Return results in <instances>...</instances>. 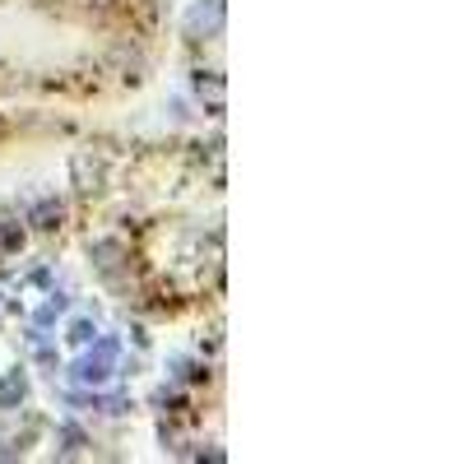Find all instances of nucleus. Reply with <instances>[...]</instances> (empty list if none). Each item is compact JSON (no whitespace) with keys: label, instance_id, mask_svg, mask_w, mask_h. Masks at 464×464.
Wrapping results in <instances>:
<instances>
[{"label":"nucleus","instance_id":"nucleus-1","mask_svg":"<svg viewBox=\"0 0 464 464\" xmlns=\"http://www.w3.org/2000/svg\"><path fill=\"white\" fill-rule=\"evenodd\" d=\"M116 353H121V343H116V339H93L89 353L70 367V381L84 385V391H102V385L111 381V372H116Z\"/></svg>","mask_w":464,"mask_h":464},{"label":"nucleus","instance_id":"nucleus-2","mask_svg":"<svg viewBox=\"0 0 464 464\" xmlns=\"http://www.w3.org/2000/svg\"><path fill=\"white\" fill-rule=\"evenodd\" d=\"M190 43H205V37H218L227 28V0H196L181 19Z\"/></svg>","mask_w":464,"mask_h":464},{"label":"nucleus","instance_id":"nucleus-3","mask_svg":"<svg viewBox=\"0 0 464 464\" xmlns=\"http://www.w3.org/2000/svg\"><path fill=\"white\" fill-rule=\"evenodd\" d=\"M89 260H93V269H98L102 279H121V275H126V246L116 242V237L89 242Z\"/></svg>","mask_w":464,"mask_h":464},{"label":"nucleus","instance_id":"nucleus-4","mask_svg":"<svg viewBox=\"0 0 464 464\" xmlns=\"http://www.w3.org/2000/svg\"><path fill=\"white\" fill-rule=\"evenodd\" d=\"M24 400H28V376H24V367L0 372V413H14Z\"/></svg>","mask_w":464,"mask_h":464},{"label":"nucleus","instance_id":"nucleus-5","mask_svg":"<svg viewBox=\"0 0 464 464\" xmlns=\"http://www.w3.org/2000/svg\"><path fill=\"white\" fill-rule=\"evenodd\" d=\"M70 172H74V186H80L84 196L102 190V163L93 159V153H74V159H70Z\"/></svg>","mask_w":464,"mask_h":464},{"label":"nucleus","instance_id":"nucleus-6","mask_svg":"<svg viewBox=\"0 0 464 464\" xmlns=\"http://www.w3.org/2000/svg\"><path fill=\"white\" fill-rule=\"evenodd\" d=\"M61 218H65V205H61L56 196L37 200V205H33V214H28V223H33L37 232H56V227H61Z\"/></svg>","mask_w":464,"mask_h":464},{"label":"nucleus","instance_id":"nucleus-7","mask_svg":"<svg viewBox=\"0 0 464 464\" xmlns=\"http://www.w3.org/2000/svg\"><path fill=\"white\" fill-rule=\"evenodd\" d=\"M190 84H196V98H200V102H205V107H209L214 116L223 111V80H218L214 70H200V74H196V80H190Z\"/></svg>","mask_w":464,"mask_h":464},{"label":"nucleus","instance_id":"nucleus-8","mask_svg":"<svg viewBox=\"0 0 464 464\" xmlns=\"http://www.w3.org/2000/svg\"><path fill=\"white\" fill-rule=\"evenodd\" d=\"M168 376L181 381V385H196V381H205L209 372H205V362H196V358H172V362H168Z\"/></svg>","mask_w":464,"mask_h":464},{"label":"nucleus","instance_id":"nucleus-9","mask_svg":"<svg viewBox=\"0 0 464 464\" xmlns=\"http://www.w3.org/2000/svg\"><path fill=\"white\" fill-rule=\"evenodd\" d=\"M56 446H61V455H80L89 446V437H84V428H74V422H61V428H56Z\"/></svg>","mask_w":464,"mask_h":464},{"label":"nucleus","instance_id":"nucleus-10","mask_svg":"<svg viewBox=\"0 0 464 464\" xmlns=\"http://www.w3.org/2000/svg\"><path fill=\"white\" fill-rule=\"evenodd\" d=\"M93 334H98V325H93L89 316H74V321L65 325V343H74V348H89Z\"/></svg>","mask_w":464,"mask_h":464},{"label":"nucleus","instance_id":"nucleus-11","mask_svg":"<svg viewBox=\"0 0 464 464\" xmlns=\"http://www.w3.org/2000/svg\"><path fill=\"white\" fill-rule=\"evenodd\" d=\"M65 306H70V302H65L61 293H52V297H47V302H43V306H37V312H33V325H37V330H47V325H52L56 316H65Z\"/></svg>","mask_w":464,"mask_h":464},{"label":"nucleus","instance_id":"nucleus-12","mask_svg":"<svg viewBox=\"0 0 464 464\" xmlns=\"http://www.w3.org/2000/svg\"><path fill=\"white\" fill-rule=\"evenodd\" d=\"M0 459H19V446H10V441H0Z\"/></svg>","mask_w":464,"mask_h":464}]
</instances>
